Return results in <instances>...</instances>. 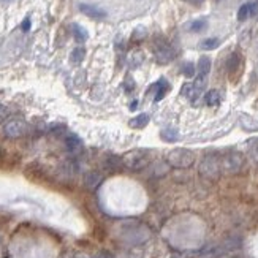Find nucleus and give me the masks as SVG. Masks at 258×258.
I'll return each instance as SVG.
<instances>
[{
    "mask_svg": "<svg viewBox=\"0 0 258 258\" xmlns=\"http://www.w3.org/2000/svg\"><path fill=\"white\" fill-rule=\"evenodd\" d=\"M74 258H92V257H89L87 254H76V255H74Z\"/></svg>",
    "mask_w": 258,
    "mask_h": 258,
    "instance_id": "33",
    "label": "nucleus"
},
{
    "mask_svg": "<svg viewBox=\"0 0 258 258\" xmlns=\"http://www.w3.org/2000/svg\"><path fill=\"white\" fill-rule=\"evenodd\" d=\"M249 155L252 160L258 162V138L250 141V147H249Z\"/></svg>",
    "mask_w": 258,
    "mask_h": 258,
    "instance_id": "25",
    "label": "nucleus"
},
{
    "mask_svg": "<svg viewBox=\"0 0 258 258\" xmlns=\"http://www.w3.org/2000/svg\"><path fill=\"white\" fill-rule=\"evenodd\" d=\"M211 67H212L211 59L208 56H201L200 60H198V74H200V76L206 78L209 74V72H211Z\"/></svg>",
    "mask_w": 258,
    "mask_h": 258,
    "instance_id": "14",
    "label": "nucleus"
},
{
    "mask_svg": "<svg viewBox=\"0 0 258 258\" xmlns=\"http://www.w3.org/2000/svg\"><path fill=\"white\" fill-rule=\"evenodd\" d=\"M79 11L82 14H86V16L90 19H105L106 18V11L103 8L95 6V5H90V3H81Z\"/></svg>",
    "mask_w": 258,
    "mask_h": 258,
    "instance_id": "7",
    "label": "nucleus"
},
{
    "mask_svg": "<svg viewBox=\"0 0 258 258\" xmlns=\"http://www.w3.org/2000/svg\"><path fill=\"white\" fill-rule=\"evenodd\" d=\"M200 94H201V90L196 87L193 82H185V84L181 87V95L188 98V100H192L193 105L196 103V98L200 97Z\"/></svg>",
    "mask_w": 258,
    "mask_h": 258,
    "instance_id": "9",
    "label": "nucleus"
},
{
    "mask_svg": "<svg viewBox=\"0 0 258 258\" xmlns=\"http://www.w3.org/2000/svg\"><path fill=\"white\" fill-rule=\"evenodd\" d=\"M250 16V10H249V3H244L239 8V11H238V19L239 21H246L247 18Z\"/></svg>",
    "mask_w": 258,
    "mask_h": 258,
    "instance_id": "27",
    "label": "nucleus"
},
{
    "mask_svg": "<svg viewBox=\"0 0 258 258\" xmlns=\"http://www.w3.org/2000/svg\"><path fill=\"white\" fill-rule=\"evenodd\" d=\"M160 138H162L165 143H176V141L179 140V136H178V132H176V130L166 128V130H162V132H160Z\"/></svg>",
    "mask_w": 258,
    "mask_h": 258,
    "instance_id": "19",
    "label": "nucleus"
},
{
    "mask_svg": "<svg viewBox=\"0 0 258 258\" xmlns=\"http://www.w3.org/2000/svg\"><path fill=\"white\" fill-rule=\"evenodd\" d=\"M120 158H122V165L130 171H143L150 162L147 149H132Z\"/></svg>",
    "mask_w": 258,
    "mask_h": 258,
    "instance_id": "2",
    "label": "nucleus"
},
{
    "mask_svg": "<svg viewBox=\"0 0 258 258\" xmlns=\"http://www.w3.org/2000/svg\"><path fill=\"white\" fill-rule=\"evenodd\" d=\"M147 37V30L144 29V27H136L135 30H133V34H132V40L135 41V43H140V41H143L144 38Z\"/></svg>",
    "mask_w": 258,
    "mask_h": 258,
    "instance_id": "22",
    "label": "nucleus"
},
{
    "mask_svg": "<svg viewBox=\"0 0 258 258\" xmlns=\"http://www.w3.org/2000/svg\"><path fill=\"white\" fill-rule=\"evenodd\" d=\"M94 258H114V257H112V254L108 252V250H100Z\"/></svg>",
    "mask_w": 258,
    "mask_h": 258,
    "instance_id": "29",
    "label": "nucleus"
},
{
    "mask_svg": "<svg viewBox=\"0 0 258 258\" xmlns=\"http://www.w3.org/2000/svg\"><path fill=\"white\" fill-rule=\"evenodd\" d=\"M220 171V155L217 154H208L200 163V173L209 179L217 178Z\"/></svg>",
    "mask_w": 258,
    "mask_h": 258,
    "instance_id": "6",
    "label": "nucleus"
},
{
    "mask_svg": "<svg viewBox=\"0 0 258 258\" xmlns=\"http://www.w3.org/2000/svg\"><path fill=\"white\" fill-rule=\"evenodd\" d=\"M154 89H157V92H155V97H154V100L155 102H160L162 98L166 95V92L170 90V84H168V81H166L165 78H162V79H158L155 84L152 86Z\"/></svg>",
    "mask_w": 258,
    "mask_h": 258,
    "instance_id": "11",
    "label": "nucleus"
},
{
    "mask_svg": "<svg viewBox=\"0 0 258 258\" xmlns=\"http://www.w3.org/2000/svg\"><path fill=\"white\" fill-rule=\"evenodd\" d=\"M144 60V56L141 51H135L130 54V57H128V62H130V67L132 68H138Z\"/></svg>",
    "mask_w": 258,
    "mask_h": 258,
    "instance_id": "20",
    "label": "nucleus"
},
{
    "mask_svg": "<svg viewBox=\"0 0 258 258\" xmlns=\"http://www.w3.org/2000/svg\"><path fill=\"white\" fill-rule=\"evenodd\" d=\"M65 144H67V149L70 150L72 154H76L82 149V141L79 140V136H76L74 133L65 136Z\"/></svg>",
    "mask_w": 258,
    "mask_h": 258,
    "instance_id": "10",
    "label": "nucleus"
},
{
    "mask_svg": "<svg viewBox=\"0 0 258 258\" xmlns=\"http://www.w3.org/2000/svg\"><path fill=\"white\" fill-rule=\"evenodd\" d=\"M84 57H86V49L82 46L74 48L72 51V54H70V60H72V64H74V65H79L82 60H84Z\"/></svg>",
    "mask_w": 258,
    "mask_h": 258,
    "instance_id": "18",
    "label": "nucleus"
},
{
    "mask_svg": "<svg viewBox=\"0 0 258 258\" xmlns=\"http://www.w3.org/2000/svg\"><path fill=\"white\" fill-rule=\"evenodd\" d=\"M181 72H182V74H184L185 78H193L196 68H195V65L192 62H187V64L182 65V70Z\"/></svg>",
    "mask_w": 258,
    "mask_h": 258,
    "instance_id": "23",
    "label": "nucleus"
},
{
    "mask_svg": "<svg viewBox=\"0 0 258 258\" xmlns=\"http://www.w3.org/2000/svg\"><path fill=\"white\" fill-rule=\"evenodd\" d=\"M21 29L24 30V32H29V30H30V18H26L24 21H22Z\"/></svg>",
    "mask_w": 258,
    "mask_h": 258,
    "instance_id": "31",
    "label": "nucleus"
},
{
    "mask_svg": "<svg viewBox=\"0 0 258 258\" xmlns=\"http://www.w3.org/2000/svg\"><path fill=\"white\" fill-rule=\"evenodd\" d=\"M0 252H2V241H0Z\"/></svg>",
    "mask_w": 258,
    "mask_h": 258,
    "instance_id": "35",
    "label": "nucleus"
},
{
    "mask_svg": "<svg viewBox=\"0 0 258 258\" xmlns=\"http://www.w3.org/2000/svg\"><path fill=\"white\" fill-rule=\"evenodd\" d=\"M2 2H11V0H2Z\"/></svg>",
    "mask_w": 258,
    "mask_h": 258,
    "instance_id": "36",
    "label": "nucleus"
},
{
    "mask_svg": "<svg viewBox=\"0 0 258 258\" xmlns=\"http://www.w3.org/2000/svg\"><path fill=\"white\" fill-rule=\"evenodd\" d=\"M149 120H150V117H149V114H138V116H135L133 119H130V125L132 128H135V130H141V128H144V127H147V124H149Z\"/></svg>",
    "mask_w": 258,
    "mask_h": 258,
    "instance_id": "13",
    "label": "nucleus"
},
{
    "mask_svg": "<svg viewBox=\"0 0 258 258\" xmlns=\"http://www.w3.org/2000/svg\"><path fill=\"white\" fill-rule=\"evenodd\" d=\"M6 117H8V110L0 105V122H6Z\"/></svg>",
    "mask_w": 258,
    "mask_h": 258,
    "instance_id": "28",
    "label": "nucleus"
},
{
    "mask_svg": "<svg viewBox=\"0 0 258 258\" xmlns=\"http://www.w3.org/2000/svg\"><path fill=\"white\" fill-rule=\"evenodd\" d=\"M220 100H222V97H220V92L216 89L208 90L206 95H204V103L208 106H217L220 103Z\"/></svg>",
    "mask_w": 258,
    "mask_h": 258,
    "instance_id": "15",
    "label": "nucleus"
},
{
    "mask_svg": "<svg viewBox=\"0 0 258 258\" xmlns=\"http://www.w3.org/2000/svg\"><path fill=\"white\" fill-rule=\"evenodd\" d=\"M208 27V21L206 19H196L193 22H190V26H188V30L190 32H203L204 29Z\"/></svg>",
    "mask_w": 258,
    "mask_h": 258,
    "instance_id": "21",
    "label": "nucleus"
},
{
    "mask_svg": "<svg viewBox=\"0 0 258 258\" xmlns=\"http://www.w3.org/2000/svg\"><path fill=\"white\" fill-rule=\"evenodd\" d=\"M249 10H250V16H255V14H258V2L249 3Z\"/></svg>",
    "mask_w": 258,
    "mask_h": 258,
    "instance_id": "30",
    "label": "nucleus"
},
{
    "mask_svg": "<svg viewBox=\"0 0 258 258\" xmlns=\"http://www.w3.org/2000/svg\"><path fill=\"white\" fill-rule=\"evenodd\" d=\"M244 163H246L244 155L238 152V150H230V152H226L220 157V170L223 173H230V174L238 173L242 170Z\"/></svg>",
    "mask_w": 258,
    "mask_h": 258,
    "instance_id": "4",
    "label": "nucleus"
},
{
    "mask_svg": "<svg viewBox=\"0 0 258 258\" xmlns=\"http://www.w3.org/2000/svg\"><path fill=\"white\" fill-rule=\"evenodd\" d=\"M136 106H138V102L135 100V102H132V105H130V110L135 111V110H136Z\"/></svg>",
    "mask_w": 258,
    "mask_h": 258,
    "instance_id": "34",
    "label": "nucleus"
},
{
    "mask_svg": "<svg viewBox=\"0 0 258 258\" xmlns=\"http://www.w3.org/2000/svg\"><path fill=\"white\" fill-rule=\"evenodd\" d=\"M29 130V125L24 119L21 117H11L3 124V133L8 138H22Z\"/></svg>",
    "mask_w": 258,
    "mask_h": 258,
    "instance_id": "5",
    "label": "nucleus"
},
{
    "mask_svg": "<svg viewBox=\"0 0 258 258\" xmlns=\"http://www.w3.org/2000/svg\"><path fill=\"white\" fill-rule=\"evenodd\" d=\"M72 34L73 38L76 40V43H86L89 38V34L84 27H81L79 24H72Z\"/></svg>",
    "mask_w": 258,
    "mask_h": 258,
    "instance_id": "12",
    "label": "nucleus"
},
{
    "mask_svg": "<svg viewBox=\"0 0 258 258\" xmlns=\"http://www.w3.org/2000/svg\"><path fill=\"white\" fill-rule=\"evenodd\" d=\"M103 174L100 171H87L84 174V185L87 190H95V188L102 184Z\"/></svg>",
    "mask_w": 258,
    "mask_h": 258,
    "instance_id": "8",
    "label": "nucleus"
},
{
    "mask_svg": "<svg viewBox=\"0 0 258 258\" xmlns=\"http://www.w3.org/2000/svg\"><path fill=\"white\" fill-rule=\"evenodd\" d=\"M120 166H124L122 165V158H117V157H108L105 160V170H108L111 173H114L117 171Z\"/></svg>",
    "mask_w": 258,
    "mask_h": 258,
    "instance_id": "17",
    "label": "nucleus"
},
{
    "mask_svg": "<svg viewBox=\"0 0 258 258\" xmlns=\"http://www.w3.org/2000/svg\"><path fill=\"white\" fill-rule=\"evenodd\" d=\"M195 160H196L195 152L190 149H185V147L171 149L170 152L166 154V163L173 166V168H179V170L190 168V166L195 163Z\"/></svg>",
    "mask_w": 258,
    "mask_h": 258,
    "instance_id": "1",
    "label": "nucleus"
},
{
    "mask_svg": "<svg viewBox=\"0 0 258 258\" xmlns=\"http://www.w3.org/2000/svg\"><path fill=\"white\" fill-rule=\"evenodd\" d=\"M135 89H136V82L133 81L132 76H127L125 81H124V90L127 94H130V92H133Z\"/></svg>",
    "mask_w": 258,
    "mask_h": 258,
    "instance_id": "26",
    "label": "nucleus"
},
{
    "mask_svg": "<svg viewBox=\"0 0 258 258\" xmlns=\"http://www.w3.org/2000/svg\"><path fill=\"white\" fill-rule=\"evenodd\" d=\"M152 52H154L157 64H160V65L170 64L174 59V51L171 48L170 41L162 35H155V38L152 41Z\"/></svg>",
    "mask_w": 258,
    "mask_h": 258,
    "instance_id": "3",
    "label": "nucleus"
},
{
    "mask_svg": "<svg viewBox=\"0 0 258 258\" xmlns=\"http://www.w3.org/2000/svg\"><path fill=\"white\" fill-rule=\"evenodd\" d=\"M219 44H220L219 38H206V40L201 41V48L206 49V51H211V49H216Z\"/></svg>",
    "mask_w": 258,
    "mask_h": 258,
    "instance_id": "24",
    "label": "nucleus"
},
{
    "mask_svg": "<svg viewBox=\"0 0 258 258\" xmlns=\"http://www.w3.org/2000/svg\"><path fill=\"white\" fill-rule=\"evenodd\" d=\"M239 67H241V56L238 52H233L228 57V60H226V70H228V73H234Z\"/></svg>",
    "mask_w": 258,
    "mask_h": 258,
    "instance_id": "16",
    "label": "nucleus"
},
{
    "mask_svg": "<svg viewBox=\"0 0 258 258\" xmlns=\"http://www.w3.org/2000/svg\"><path fill=\"white\" fill-rule=\"evenodd\" d=\"M187 3H190V5H193V6H201L203 3H204V0H185Z\"/></svg>",
    "mask_w": 258,
    "mask_h": 258,
    "instance_id": "32",
    "label": "nucleus"
}]
</instances>
